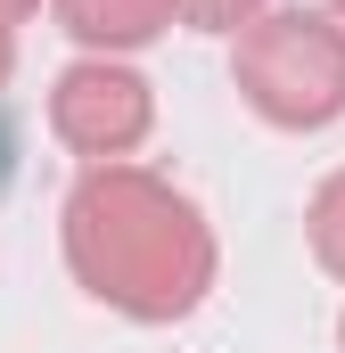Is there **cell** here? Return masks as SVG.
Instances as JSON below:
<instances>
[{"instance_id": "obj_3", "label": "cell", "mask_w": 345, "mask_h": 353, "mask_svg": "<svg viewBox=\"0 0 345 353\" xmlns=\"http://www.w3.org/2000/svg\"><path fill=\"white\" fill-rule=\"evenodd\" d=\"M50 132L83 165H124L157 132V90H148V74H132L124 58H75L50 83Z\"/></svg>"}, {"instance_id": "obj_6", "label": "cell", "mask_w": 345, "mask_h": 353, "mask_svg": "<svg viewBox=\"0 0 345 353\" xmlns=\"http://www.w3.org/2000/svg\"><path fill=\"white\" fill-rule=\"evenodd\" d=\"M263 8L271 0H172V25H189V33H239Z\"/></svg>"}, {"instance_id": "obj_9", "label": "cell", "mask_w": 345, "mask_h": 353, "mask_svg": "<svg viewBox=\"0 0 345 353\" xmlns=\"http://www.w3.org/2000/svg\"><path fill=\"white\" fill-rule=\"evenodd\" d=\"M329 8H337V25H345V0H329Z\"/></svg>"}, {"instance_id": "obj_4", "label": "cell", "mask_w": 345, "mask_h": 353, "mask_svg": "<svg viewBox=\"0 0 345 353\" xmlns=\"http://www.w3.org/2000/svg\"><path fill=\"white\" fill-rule=\"evenodd\" d=\"M50 8L90 58H132L172 33V0H50Z\"/></svg>"}, {"instance_id": "obj_8", "label": "cell", "mask_w": 345, "mask_h": 353, "mask_svg": "<svg viewBox=\"0 0 345 353\" xmlns=\"http://www.w3.org/2000/svg\"><path fill=\"white\" fill-rule=\"evenodd\" d=\"M8 74H17V33L0 25V90H8Z\"/></svg>"}, {"instance_id": "obj_10", "label": "cell", "mask_w": 345, "mask_h": 353, "mask_svg": "<svg viewBox=\"0 0 345 353\" xmlns=\"http://www.w3.org/2000/svg\"><path fill=\"white\" fill-rule=\"evenodd\" d=\"M337 345H345V321H337Z\"/></svg>"}, {"instance_id": "obj_2", "label": "cell", "mask_w": 345, "mask_h": 353, "mask_svg": "<svg viewBox=\"0 0 345 353\" xmlns=\"http://www.w3.org/2000/svg\"><path fill=\"white\" fill-rule=\"evenodd\" d=\"M230 41V83L271 132H329L345 115V25L329 8H263Z\"/></svg>"}, {"instance_id": "obj_5", "label": "cell", "mask_w": 345, "mask_h": 353, "mask_svg": "<svg viewBox=\"0 0 345 353\" xmlns=\"http://www.w3.org/2000/svg\"><path fill=\"white\" fill-rule=\"evenodd\" d=\"M304 239H313V263L345 279V173H329L313 189V205H304Z\"/></svg>"}, {"instance_id": "obj_1", "label": "cell", "mask_w": 345, "mask_h": 353, "mask_svg": "<svg viewBox=\"0 0 345 353\" xmlns=\"http://www.w3.org/2000/svg\"><path fill=\"white\" fill-rule=\"evenodd\" d=\"M58 239H66L75 288L140 329L189 321L222 271L214 222L197 214V197L148 165H83V181L66 189Z\"/></svg>"}, {"instance_id": "obj_7", "label": "cell", "mask_w": 345, "mask_h": 353, "mask_svg": "<svg viewBox=\"0 0 345 353\" xmlns=\"http://www.w3.org/2000/svg\"><path fill=\"white\" fill-rule=\"evenodd\" d=\"M33 8H41V0H0V25H8V33H17V25H25V17H33Z\"/></svg>"}]
</instances>
